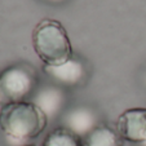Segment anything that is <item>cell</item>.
Returning a JSON list of instances; mask_svg holds the SVG:
<instances>
[{
	"instance_id": "1",
	"label": "cell",
	"mask_w": 146,
	"mask_h": 146,
	"mask_svg": "<svg viewBox=\"0 0 146 146\" xmlns=\"http://www.w3.org/2000/svg\"><path fill=\"white\" fill-rule=\"evenodd\" d=\"M45 115L33 101L8 102L0 111V131L12 146L31 143L47 128Z\"/></svg>"
},
{
	"instance_id": "2",
	"label": "cell",
	"mask_w": 146,
	"mask_h": 146,
	"mask_svg": "<svg viewBox=\"0 0 146 146\" xmlns=\"http://www.w3.org/2000/svg\"><path fill=\"white\" fill-rule=\"evenodd\" d=\"M31 41L43 65L57 66L66 62L74 54L69 34L57 19H41L34 29Z\"/></svg>"
},
{
	"instance_id": "3",
	"label": "cell",
	"mask_w": 146,
	"mask_h": 146,
	"mask_svg": "<svg viewBox=\"0 0 146 146\" xmlns=\"http://www.w3.org/2000/svg\"><path fill=\"white\" fill-rule=\"evenodd\" d=\"M39 86L38 70L27 62L9 65L0 72V92L8 102L29 101Z\"/></svg>"
},
{
	"instance_id": "4",
	"label": "cell",
	"mask_w": 146,
	"mask_h": 146,
	"mask_svg": "<svg viewBox=\"0 0 146 146\" xmlns=\"http://www.w3.org/2000/svg\"><path fill=\"white\" fill-rule=\"evenodd\" d=\"M41 71L50 83L65 89L79 88L84 86L89 76V70L86 61L75 54H72V57H70L66 62L57 66L43 65Z\"/></svg>"
},
{
	"instance_id": "5",
	"label": "cell",
	"mask_w": 146,
	"mask_h": 146,
	"mask_svg": "<svg viewBox=\"0 0 146 146\" xmlns=\"http://www.w3.org/2000/svg\"><path fill=\"white\" fill-rule=\"evenodd\" d=\"M67 89L53 83L40 84L30 101H33L43 113L48 120L60 119L64 111L67 109Z\"/></svg>"
},
{
	"instance_id": "6",
	"label": "cell",
	"mask_w": 146,
	"mask_h": 146,
	"mask_svg": "<svg viewBox=\"0 0 146 146\" xmlns=\"http://www.w3.org/2000/svg\"><path fill=\"white\" fill-rule=\"evenodd\" d=\"M60 125L71 131L80 138H84L100 123V115L92 106L75 105L67 108L60 118Z\"/></svg>"
},
{
	"instance_id": "7",
	"label": "cell",
	"mask_w": 146,
	"mask_h": 146,
	"mask_svg": "<svg viewBox=\"0 0 146 146\" xmlns=\"http://www.w3.org/2000/svg\"><path fill=\"white\" fill-rule=\"evenodd\" d=\"M124 141L133 145L146 142V108H131L119 115L115 124Z\"/></svg>"
},
{
	"instance_id": "8",
	"label": "cell",
	"mask_w": 146,
	"mask_h": 146,
	"mask_svg": "<svg viewBox=\"0 0 146 146\" xmlns=\"http://www.w3.org/2000/svg\"><path fill=\"white\" fill-rule=\"evenodd\" d=\"M124 142L115 125L104 121L83 138V146H124Z\"/></svg>"
},
{
	"instance_id": "9",
	"label": "cell",
	"mask_w": 146,
	"mask_h": 146,
	"mask_svg": "<svg viewBox=\"0 0 146 146\" xmlns=\"http://www.w3.org/2000/svg\"><path fill=\"white\" fill-rule=\"evenodd\" d=\"M41 146H83V138L62 125H58L45 136Z\"/></svg>"
},
{
	"instance_id": "10",
	"label": "cell",
	"mask_w": 146,
	"mask_h": 146,
	"mask_svg": "<svg viewBox=\"0 0 146 146\" xmlns=\"http://www.w3.org/2000/svg\"><path fill=\"white\" fill-rule=\"evenodd\" d=\"M7 104H8V101H7V100H5V97L3 96V93L0 92V111L3 110V108L7 105Z\"/></svg>"
},
{
	"instance_id": "11",
	"label": "cell",
	"mask_w": 146,
	"mask_h": 146,
	"mask_svg": "<svg viewBox=\"0 0 146 146\" xmlns=\"http://www.w3.org/2000/svg\"><path fill=\"white\" fill-rule=\"evenodd\" d=\"M48 3H53V4H57V3H61V1H65V0H45Z\"/></svg>"
},
{
	"instance_id": "12",
	"label": "cell",
	"mask_w": 146,
	"mask_h": 146,
	"mask_svg": "<svg viewBox=\"0 0 146 146\" xmlns=\"http://www.w3.org/2000/svg\"><path fill=\"white\" fill-rule=\"evenodd\" d=\"M142 82H143V86H145V88H146V71H145V74H143V79H142Z\"/></svg>"
},
{
	"instance_id": "13",
	"label": "cell",
	"mask_w": 146,
	"mask_h": 146,
	"mask_svg": "<svg viewBox=\"0 0 146 146\" xmlns=\"http://www.w3.org/2000/svg\"><path fill=\"white\" fill-rule=\"evenodd\" d=\"M22 146H36L35 143H26V145H22Z\"/></svg>"
},
{
	"instance_id": "14",
	"label": "cell",
	"mask_w": 146,
	"mask_h": 146,
	"mask_svg": "<svg viewBox=\"0 0 146 146\" xmlns=\"http://www.w3.org/2000/svg\"><path fill=\"white\" fill-rule=\"evenodd\" d=\"M140 146H146V142H143V143H142V145H140Z\"/></svg>"
}]
</instances>
